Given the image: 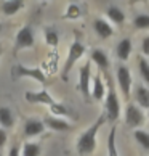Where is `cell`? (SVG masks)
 <instances>
[{
    "instance_id": "obj_17",
    "label": "cell",
    "mask_w": 149,
    "mask_h": 156,
    "mask_svg": "<svg viewBox=\"0 0 149 156\" xmlns=\"http://www.w3.org/2000/svg\"><path fill=\"white\" fill-rule=\"evenodd\" d=\"M21 8H22L21 0H11V2H5L2 5V11L5 15H15L16 11H19Z\"/></svg>"
},
{
    "instance_id": "obj_21",
    "label": "cell",
    "mask_w": 149,
    "mask_h": 156,
    "mask_svg": "<svg viewBox=\"0 0 149 156\" xmlns=\"http://www.w3.org/2000/svg\"><path fill=\"white\" fill-rule=\"evenodd\" d=\"M135 140L140 143V145L149 151V134L144 130H136L135 132Z\"/></svg>"
},
{
    "instance_id": "obj_1",
    "label": "cell",
    "mask_w": 149,
    "mask_h": 156,
    "mask_svg": "<svg viewBox=\"0 0 149 156\" xmlns=\"http://www.w3.org/2000/svg\"><path fill=\"white\" fill-rule=\"evenodd\" d=\"M106 116H101L96 122L87 129L83 134H80L77 138V151L80 154H90L95 151L96 148V135H98V130L101 129V126L104 124Z\"/></svg>"
},
{
    "instance_id": "obj_25",
    "label": "cell",
    "mask_w": 149,
    "mask_h": 156,
    "mask_svg": "<svg viewBox=\"0 0 149 156\" xmlns=\"http://www.w3.org/2000/svg\"><path fill=\"white\" fill-rule=\"evenodd\" d=\"M45 39H47V42L50 45H53V47H56L59 42V37H58V32L53 31V29H47V32H45Z\"/></svg>"
},
{
    "instance_id": "obj_31",
    "label": "cell",
    "mask_w": 149,
    "mask_h": 156,
    "mask_svg": "<svg viewBox=\"0 0 149 156\" xmlns=\"http://www.w3.org/2000/svg\"><path fill=\"white\" fill-rule=\"evenodd\" d=\"M0 55H2V48H0Z\"/></svg>"
},
{
    "instance_id": "obj_3",
    "label": "cell",
    "mask_w": 149,
    "mask_h": 156,
    "mask_svg": "<svg viewBox=\"0 0 149 156\" xmlns=\"http://www.w3.org/2000/svg\"><path fill=\"white\" fill-rule=\"evenodd\" d=\"M120 114V105H119V100H117V94L112 87L107 92V97H106V116L107 119L111 121H116Z\"/></svg>"
},
{
    "instance_id": "obj_15",
    "label": "cell",
    "mask_w": 149,
    "mask_h": 156,
    "mask_svg": "<svg viewBox=\"0 0 149 156\" xmlns=\"http://www.w3.org/2000/svg\"><path fill=\"white\" fill-rule=\"evenodd\" d=\"M135 97L143 108H149V90L143 85H138L135 90Z\"/></svg>"
},
{
    "instance_id": "obj_16",
    "label": "cell",
    "mask_w": 149,
    "mask_h": 156,
    "mask_svg": "<svg viewBox=\"0 0 149 156\" xmlns=\"http://www.w3.org/2000/svg\"><path fill=\"white\" fill-rule=\"evenodd\" d=\"M45 124L53 130H67V129H71V124H67L66 121H61L58 118H47L45 119Z\"/></svg>"
},
{
    "instance_id": "obj_11",
    "label": "cell",
    "mask_w": 149,
    "mask_h": 156,
    "mask_svg": "<svg viewBox=\"0 0 149 156\" xmlns=\"http://www.w3.org/2000/svg\"><path fill=\"white\" fill-rule=\"evenodd\" d=\"M93 27H95L96 34H100V37H103V39H107V37L112 36V27L107 24L104 20H96Z\"/></svg>"
},
{
    "instance_id": "obj_2",
    "label": "cell",
    "mask_w": 149,
    "mask_h": 156,
    "mask_svg": "<svg viewBox=\"0 0 149 156\" xmlns=\"http://www.w3.org/2000/svg\"><path fill=\"white\" fill-rule=\"evenodd\" d=\"M85 53V45L80 44L79 40H76L71 47H69V55H67V60H66V65L64 68H63V77H67V74H69V71L72 69V66L76 65V61L80 58Z\"/></svg>"
},
{
    "instance_id": "obj_6",
    "label": "cell",
    "mask_w": 149,
    "mask_h": 156,
    "mask_svg": "<svg viewBox=\"0 0 149 156\" xmlns=\"http://www.w3.org/2000/svg\"><path fill=\"white\" fill-rule=\"evenodd\" d=\"M125 121H127V124L131 126V127H138L144 122V114H143V111L138 106L128 105L127 111H125Z\"/></svg>"
},
{
    "instance_id": "obj_19",
    "label": "cell",
    "mask_w": 149,
    "mask_h": 156,
    "mask_svg": "<svg viewBox=\"0 0 149 156\" xmlns=\"http://www.w3.org/2000/svg\"><path fill=\"white\" fill-rule=\"evenodd\" d=\"M91 97L95 100H103V97H104V85H103L100 76L95 77V85H93V90H91Z\"/></svg>"
},
{
    "instance_id": "obj_24",
    "label": "cell",
    "mask_w": 149,
    "mask_h": 156,
    "mask_svg": "<svg viewBox=\"0 0 149 156\" xmlns=\"http://www.w3.org/2000/svg\"><path fill=\"white\" fill-rule=\"evenodd\" d=\"M135 26L138 29H149V16L147 15H138L135 18Z\"/></svg>"
},
{
    "instance_id": "obj_26",
    "label": "cell",
    "mask_w": 149,
    "mask_h": 156,
    "mask_svg": "<svg viewBox=\"0 0 149 156\" xmlns=\"http://www.w3.org/2000/svg\"><path fill=\"white\" fill-rule=\"evenodd\" d=\"M51 109H53L55 114H69V111H67L64 106H63V105H56V103L51 106Z\"/></svg>"
},
{
    "instance_id": "obj_18",
    "label": "cell",
    "mask_w": 149,
    "mask_h": 156,
    "mask_svg": "<svg viewBox=\"0 0 149 156\" xmlns=\"http://www.w3.org/2000/svg\"><path fill=\"white\" fill-rule=\"evenodd\" d=\"M107 16H109L114 23H117V24H122V23L125 21V15H124V11L120 10L119 7H109V10H107Z\"/></svg>"
},
{
    "instance_id": "obj_23",
    "label": "cell",
    "mask_w": 149,
    "mask_h": 156,
    "mask_svg": "<svg viewBox=\"0 0 149 156\" xmlns=\"http://www.w3.org/2000/svg\"><path fill=\"white\" fill-rule=\"evenodd\" d=\"M140 73L146 84H149V61L144 58H140Z\"/></svg>"
},
{
    "instance_id": "obj_5",
    "label": "cell",
    "mask_w": 149,
    "mask_h": 156,
    "mask_svg": "<svg viewBox=\"0 0 149 156\" xmlns=\"http://www.w3.org/2000/svg\"><path fill=\"white\" fill-rule=\"evenodd\" d=\"M117 80L120 85V90L125 97H130V89H131V74L127 66H119L117 69Z\"/></svg>"
},
{
    "instance_id": "obj_8",
    "label": "cell",
    "mask_w": 149,
    "mask_h": 156,
    "mask_svg": "<svg viewBox=\"0 0 149 156\" xmlns=\"http://www.w3.org/2000/svg\"><path fill=\"white\" fill-rule=\"evenodd\" d=\"M79 90L85 97L90 95V61L85 63L79 74Z\"/></svg>"
},
{
    "instance_id": "obj_20",
    "label": "cell",
    "mask_w": 149,
    "mask_h": 156,
    "mask_svg": "<svg viewBox=\"0 0 149 156\" xmlns=\"http://www.w3.org/2000/svg\"><path fill=\"white\" fill-rule=\"evenodd\" d=\"M22 156H40V147L37 143L27 142L22 147Z\"/></svg>"
},
{
    "instance_id": "obj_10",
    "label": "cell",
    "mask_w": 149,
    "mask_h": 156,
    "mask_svg": "<svg viewBox=\"0 0 149 156\" xmlns=\"http://www.w3.org/2000/svg\"><path fill=\"white\" fill-rule=\"evenodd\" d=\"M45 130V124L39 119H27L24 124V134L27 137H34V135H40Z\"/></svg>"
},
{
    "instance_id": "obj_28",
    "label": "cell",
    "mask_w": 149,
    "mask_h": 156,
    "mask_svg": "<svg viewBox=\"0 0 149 156\" xmlns=\"http://www.w3.org/2000/svg\"><path fill=\"white\" fill-rule=\"evenodd\" d=\"M7 132H5V129H0V148L5 147V143H7Z\"/></svg>"
},
{
    "instance_id": "obj_4",
    "label": "cell",
    "mask_w": 149,
    "mask_h": 156,
    "mask_svg": "<svg viewBox=\"0 0 149 156\" xmlns=\"http://www.w3.org/2000/svg\"><path fill=\"white\" fill-rule=\"evenodd\" d=\"M32 45H34V31L31 26H24L16 34L15 47L16 48H27V47H32Z\"/></svg>"
},
{
    "instance_id": "obj_13",
    "label": "cell",
    "mask_w": 149,
    "mask_h": 156,
    "mask_svg": "<svg viewBox=\"0 0 149 156\" xmlns=\"http://www.w3.org/2000/svg\"><path fill=\"white\" fill-rule=\"evenodd\" d=\"M130 51H131V42L130 39H124L120 40L119 45H117V56L120 60H127L130 56Z\"/></svg>"
},
{
    "instance_id": "obj_7",
    "label": "cell",
    "mask_w": 149,
    "mask_h": 156,
    "mask_svg": "<svg viewBox=\"0 0 149 156\" xmlns=\"http://www.w3.org/2000/svg\"><path fill=\"white\" fill-rule=\"evenodd\" d=\"M15 73L18 74L19 77H34L36 80H39V82L45 84L47 82V77H45V74L42 73V69L39 68H24V66H15Z\"/></svg>"
},
{
    "instance_id": "obj_29",
    "label": "cell",
    "mask_w": 149,
    "mask_h": 156,
    "mask_svg": "<svg viewBox=\"0 0 149 156\" xmlns=\"http://www.w3.org/2000/svg\"><path fill=\"white\" fill-rule=\"evenodd\" d=\"M8 156H19V147H18V145H13V147H11Z\"/></svg>"
},
{
    "instance_id": "obj_22",
    "label": "cell",
    "mask_w": 149,
    "mask_h": 156,
    "mask_svg": "<svg viewBox=\"0 0 149 156\" xmlns=\"http://www.w3.org/2000/svg\"><path fill=\"white\" fill-rule=\"evenodd\" d=\"M107 153L109 156H117V150H116V127L111 130L109 134V140H107Z\"/></svg>"
},
{
    "instance_id": "obj_12",
    "label": "cell",
    "mask_w": 149,
    "mask_h": 156,
    "mask_svg": "<svg viewBox=\"0 0 149 156\" xmlns=\"http://www.w3.org/2000/svg\"><path fill=\"white\" fill-rule=\"evenodd\" d=\"M91 60H93L101 69H107L111 66L109 60H107V56H106V53L103 50H93L91 51Z\"/></svg>"
},
{
    "instance_id": "obj_14",
    "label": "cell",
    "mask_w": 149,
    "mask_h": 156,
    "mask_svg": "<svg viewBox=\"0 0 149 156\" xmlns=\"http://www.w3.org/2000/svg\"><path fill=\"white\" fill-rule=\"evenodd\" d=\"M0 126L5 127V129L13 127V114H11L10 108H5V106L0 108Z\"/></svg>"
},
{
    "instance_id": "obj_9",
    "label": "cell",
    "mask_w": 149,
    "mask_h": 156,
    "mask_svg": "<svg viewBox=\"0 0 149 156\" xmlns=\"http://www.w3.org/2000/svg\"><path fill=\"white\" fill-rule=\"evenodd\" d=\"M24 97H26V100L31 101V103H45V105H50V106L55 105L53 98L50 97V94H48L47 90H40V92H26Z\"/></svg>"
},
{
    "instance_id": "obj_30",
    "label": "cell",
    "mask_w": 149,
    "mask_h": 156,
    "mask_svg": "<svg viewBox=\"0 0 149 156\" xmlns=\"http://www.w3.org/2000/svg\"><path fill=\"white\" fill-rule=\"evenodd\" d=\"M0 32H2V24H0Z\"/></svg>"
},
{
    "instance_id": "obj_27",
    "label": "cell",
    "mask_w": 149,
    "mask_h": 156,
    "mask_svg": "<svg viewBox=\"0 0 149 156\" xmlns=\"http://www.w3.org/2000/svg\"><path fill=\"white\" fill-rule=\"evenodd\" d=\"M141 50L144 55H149V37H144L141 42Z\"/></svg>"
}]
</instances>
